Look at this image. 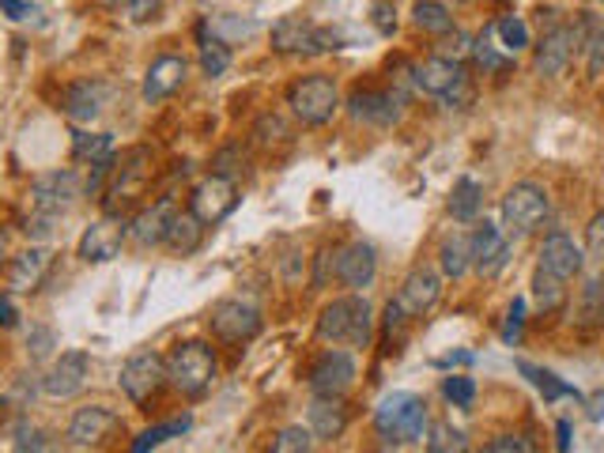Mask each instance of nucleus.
<instances>
[{
    "label": "nucleus",
    "instance_id": "nucleus-1",
    "mask_svg": "<svg viewBox=\"0 0 604 453\" xmlns=\"http://www.w3.org/2000/svg\"><path fill=\"white\" fill-rule=\"evenodd\" d=\"M427 404L424 397L408 390H393L378 401L374 408V431L378 439H386L389 446H408V442H424L427 439Z\"/></svg>",
    "mask_w": 604,
    "mask_h": 453
},
{
    "label": "nucleus",
    "instance_id": "nucleus-2",
    "mask_svg": "<svg viewBox=\"0 0 604 453\" xmlns=\"http://www.w3.org/2000/svg\"><path fill=\"white\" fill-rule=\"evenodd\" d=\"M318 336L329 344H351V348H370L374 341V306L367 295L351 292L333 298L318 317Z\"/></svg>",
    "mask_w": 604,
    "mask_h": 453
},
{
    "label": "nucleus",
    "instance_id": "nucleus-3",
    "mask_svg": "<svg viewBox=\"0 0 604 453\" xmlns=\"http://www.w3.org/2000/svg\"><path fill=\"white\" fill-rule=\"evenodd\" d=\"M148 178H151V151L148 148H129L121 159H113L107 197H102V211L113 219H121V211H129L143 197Z\"/></svg>",
    "mask_w": 604,
    "mask_h": 453
},
{
    "label": "nucleus",
    "instance_id": "nucleus-4",
    "mask_svg": "<svg viewBox=\"0 0 604 453\" xmlns=\"http://www.w3.org/2000/svg\"><path fill=\"white\" fill-rule=\"evenodd\" d=\"M167 374H170V385H175L178 393H186V397L197 401L216 385L219 360L208 344L189 341V344H178V348L167 355Z\"/></svg>",
    "mask_w": 604,
    "mask_h": 453
},
{
    "label": "nucleus",
    "instance_id": "nucleus-5",
    "mask_svg": "<svg viewBox=\"0 0 604 453\" xmlns=\"http://www.w3.org/2000/svg\"><path fill=\"white\" fill-rule=\"evenodd\" d=\"M412 83L419 91L430 95V99L446 102L449 110H462V106L473 102V83H468L465 65L446 61V57H427L412 69Z\"/></svg>",
    "mask_w": 604,
    "mask_h": 453
},
{
    "label": "nucleus",
    "instance_id": "nucleus-6",
    "mask_svg": "<svg viewBox=\"0 0 604 453\" xmlns=\"http://www.w3.org/2000/svg\"><path fill=\"white\" fill-rule=\"evenodd\" d=\"M552 216V197L544 186H536V181H517V186L506 189L503 197V230L506 235H533V230H541L548 224Z\"/></svg>",
    "mask_w": 604,
    "mask_h": 453
},
{
    "label": "nucleus",
    "instance_id": "nucleus-7",
    "mask_svg": "<svg viewBox=\"0 0 604 453\" xmlns=\"http://www.w3.org/2000/svg\"><path fill=\"white\" fill-rule=\"evenodd\" d=\"M287 106H291V114L299 118L303 125H325L333 121V114H337L340 106V88L333 76H303V80H295L291 88H287Z\"/></svg>",
    "mask_w": 604,
    "mask_h": 453
},
{
    "label": "nucleus",
    "instance_id": "nucleus-8",
    "mask_svg": "<svg viewBox=\"0 0 604 453\" xmlns=\"http://www.w3.org/2000/svg\"><path fill=\"white\" fill-rule=\"evenodd\" d=\"M344 35L333 31V27H318L303 16H284L280 23L273 27V50L276 53H303V57H314V53H329V50H340Z\"/></svg>",
    "mask_w": 604,
    "mask_h": 453
},
{
    "label": "nucleus",
    "instance_id": "nucleus-9",
    "mask_svg": "<svg viewBox=\"0 0 604 453\" xmlns=\"http://www.w3.org/2000/svg\"><path fill=\"white\" fill-rule=\"evenodd\" d=\"M586 31H582V23H560L552 27V31H544V38L536 42V53H533V72L544 76V80H560L563 72H567L571 57L578 46H586Z\"/></svg>",
    "mask_w": 604,
    "mask_h": 453
},
{
    "label": "nucleus",
    "instance_id": "nucleus-10",
    "mask_svg": "<svg viewBox=\"0 0 604 453\" xmlns=\"http://www.w3.org/2000/svg\"><path fill=\"white\" fill-rule=\"evenodd\" d=\"M121 393L129 397L132 404H148L151 397H159L162 393V385L170 382V374H167V360H162L159 352H137V355H129L121 366Z\"/></svg>",
    "mask_w": 604,
    "mask_h": 453
},
{
    "label": "nucleus",
    "instance_id": "nucleus-11",
    "mask_svg": "<svg viewBox=\"0 0 604 453\" xmlns=\"http://www.w3.org/2000/svg\"><path fill=\"white\" fill-rule=\"evenodd\" d=\"M83 193V181L76 170H50V175L34 178L31 186V208L34 216H46V219H57L65 216Z\"/></svg>",
    "mask_w": 604,
    "mask_h": 453
},
{
    "label": "nucleus",
    "instance_id": "nucleus-12",
    "mask_svg": "<svg viewBox=\"0 0 604 453\" xmlns=\"http://www.w3.org/2000/svg\"><path fill=\"white\" fill-rule=\"evenodd\" d=\"M438 295H443V276H438L430 265H416L405 276V284L397 287V295H393V306H397L408 322H416V317L435 311Z\"/></svg>",
    "mask_w": 604,
    "mask_h": 453
},
{
    "label": "nucleus",
    "instance_id": "nucleus-13",
    "mask_svg": "<svg viewBox=\"0 0 604 453\" xmlns=\"http://www.w3.org/2000/svg\"><path fill=\"white\" fill-rule=\"evenodd\" d=\"M235 205H238V186L224 175H208L189 193V211H194L205 227H216L219 219H227L235 211Z\"/></svg>",
    "mask_w": 604,
    "mask_h": 453
},
{
    "label": "nucleus",
    "instance_id": "nucleus-14",
    "mask_svg": "<svg viewBox=\"0 0 604 453\" xmlns=\"http://www.w3.org/2000/svg\"><path fill=\"white\" fill-rule=\"evenodd\" d=\"M208 325L219 341H231V344H242V341H254L261 333V311L254 303H242V298H224V303L212 306L208 314Z\"/></svg>",
    "mask_w": 604,
    "mask_h": 453
},
{
    "label": "nucleus",
    "instance_id": "nucleus-15",
    "mask_svg": "<svg viewBox=\"0 0 604 453\" xmlns=\"http://www.w3.org/2000/svg\"><path fill=\"white\" fill-rule=\"evenodd\" d=\"M310 393L314 397H344L356 382V360L340 348H329L310 366Z\"/></svg>",
    "mask_w": 604,
    "mask_h": 453
},
{
    "label": "nucleus",
    "instance_id": "nucleus-16",
    "mask_svg": "<svg viewBox=\"0 0 604 453\" xmlns=\"http://www.w3.org/2000/svg\"><path fill=\"white\" fill-rule=\"evenodd\" d=\"M536 268H544V273H552L555 279L567 284V279H578L582 268H586V249L574 243L571 235H563V230H552V235L541 243Z\"/></svg>",
    "mask_w": 604,
    "mask_h": 453
},
{
    "label": "nucleus",
    "instance_id": "nucleus-17",
    "mask_svg": "<svg viewBox=\"0 0 604 453\" xmlns=\"http://www.w3.org/2000/svg\"><path fill=\"white\" fill-rule=\"evenodd\" d=\"M88 374H91L88 352H61L53 360L50 371H46L42 393H46V397H53V401H69L83 390V385H88Z\"/></svg>",
    "mask_w": 604,
    "mask_h": 453
},
{
    "label": "nucleus",
    "instance_id": "nucleus-18",
    "mask_svg": "<svg viewBox=\"0 0 604 453\" xmlns=\"http://www.w3.org/2000/svg\"><path fill=\"white\" fill-rule=\"evenodd\" d=\"M468 249H473V268L481 276H498L506 268V262H511V254H514L506 230L487 224V219H484V224H476V230L468 235Z\"/></svg>",
    "mask_w": 604,
    "mask_h": 453
},
{
    "label": "nucleus",
    "instance_id": "nucleus-19",
    "mask_svg": "<svg viewBox=\"0 0 604 453\" xmlns=\"http://www.w3.org/2000/svg\"><path fill=\"white\" fill-rule=\"evenodd\" d=\"M125 238H129V227H125L121 219H113V216H102V219H95V224L80 235V246H76V254H80L88 265H107V262H113V257L121 254Z\"/></svg>",
    "mask_w": 604,
    "mask_h": 453
},
{
    "label": "nucleus",
    "instance_id": "nucleus-20",
    "mask_svg": "<svg viewBox=\"0 0 604 453\" xmlns=\"http://www.w3.org/2000/svg\"><path fill=\"white\" fill-rule=\"evenodd\" d=\"M333 257H337V262H333V276H337L348 292H367L374 276H378V254H374L370 243H348Z\"/></svg>",
    "mask_w": 604,
    "mask_h": 453
},
{
    "label": "nucleus",
    "instance_id": "nucleus-21",
    "mask_svg": "<svg viewBox=\"0 0 604 453\" xmlns=\"http://www.w3.org/2000/svg\"><path fill=\"white\" fill-rule=\"evenodd\" d=\"M400 99L397 91H374V88H359L348 95V114L363 125H378V129H389V125L400 121Z\"/></svg>",
    "mask_w": 604,
    "mask_h": 453
},
{
    "label": "nucleus",
    "instance_id": "nucleus-22",
    "mask_svg": "<svg viewBox=\"0 0 604 453\" xmlns=\"http://www.w3.org/2000/svg\"><path fill=\"white\" fill-rule=\"evenodd\" d=\"M118 427V412L107 404H88V408H76V416L69 420V442L72 446H102Z\"/></svg>",
    "mask_w": 604,
    "mask_h": 453
},
{
    "label": "nucleus",
    "instance_id": "nucleus-23",
    "mask_svg": "<svg viewBox=\"0 0 604 453\" xmlns=\"http://www.w3.org/2000/svg\"><path fill=\"white\" fill-rule=\"evenodd\" d=\"M186 72H189L186 57H178V53L156 57V61H151V69L143 72V99H148V102L170 99V95L186 83Z\"/></svg>",
    "mask_w": 604,
    "mask_h": 453
},
{
    "label": "nucleus",
    "instance_id": "nucleus-24",
    "mask_svg": "<svg viewBox=\"0 0 604 453\" xmlns=\"http://www.w3.org/2000/svg\"><path fill=\"white\" fill-rule=\"evenodd\" d=\"M107 99H110V88L102 80H76L69 91H65L61 99V110L69 114L72 121H95L102 118V110H107Z\"/></svg>",
    "mask_w": 604,
    "mask_h": 453
},
{
    "label": "nucleus",
    "instance_id": "nucleus-25",
    "mask_svg": "<svg viewBox=\"0 0 604 453\" xmlns=\"http://www.w3.org/2000/svg\"><path fill=\"white\" fill-rule=\"evenodd\" d=\"M306 427L314 439L337 442L348 431V404H344V397H314L306 408Z\"/></svg>",
    "mask_w": 604,
    "mask_h": 453
},
{
    "label": "nucleus",
    "instance_id": "nucleus-26",
    "mask_svg": "<svg viewBox=\"0 0 604 453\" xmlns=\"http://www.w3.org/2000/svg\"><path fill=\"white\" fill-rule=\"evenodd\" d=\"M175 200L170 197H162V200H156L151 208H143V211H137L132 216V224H129V238L137 246H159L162 238H167V227H170V219H175Z\"/></svg>",
    "mask_w": 604,
    "mask_h": 453
},
{
    "label": "nucleus",
    "instance_id": "nucleus-27",
    "mask_svg": "<svg viewBox=\"0 0 604 453\" xmlns=\"http://www.w3.org/2000/svg\"><path fill=\"white\" fill-rule=\"evenodd\" d=\"M46 268H50V249L42 246L23 249L12 262V268H8V287H12V292H34L46 279Z\"/></svg>",
    "mask_w": 604,
    "mask_h": 453
},
{
    "label": "nucleus",
    "instance_id": "nucleus-28",
    "mask_svg": "<svg viewBox=\"0 0 604 453\" xmlns=\"http://www.w3.org/2000/svg\"><path fill=\"white\" fill-rule=\"evenodd\" d=\"M578 329H601L604 325V265L597 276L586 279V287L578 292V314H574Z\"/></svg>",
    "mask_w": 604,
    "mask_h": 453
},
{
    "label": "nucleus",
    "instance_id": "nucleus-29",
    "mask_svg": "<svg viewBox=\"0 0 604 453\" xmlns=\"http://www.w3.org/2000/svg\"><path fill=\"white\" fill-rule=\"evenodd\" d=\"M175 254H194V249H200V243H205V224L194 216V211H175V219H170V227H167V238H162Z\"/></svg>",
    "mask_w": 604,
    "mask_h": 453
},
{
    "label": "nucleus",
    "instance_id": "nucleus-30",
    "mask_svg": "<svg viewBox=\"0 0 604 453\" xmlns=\"http://www.w3.org/2000/svg\"><path fill=\"white\" fill-rule=\"evenodd\" d=\"M484 208V186L476 178H457L454 193H449V216L462 219V224H473Z\"/></svg>",
    "mask_w": 604,
    "mask_h": 453
},
{
    "label": "nucleus",
    "instance_id": "nucleus-31",
    "mask_svg": "<svg viewBox=\"0 0 604 453\" xmlns=\"http://www.w3.org/2000/svg\"><path fill=\"white\" fill-rule=\"evenodd\" d=\"M72 159L76 163H91V167H99V163H110L113 159V137L110 132H72Z\"/></svg>",
    "mask_w": 604,
    "mask_h": 453
},
{
    "label": "nucleus",
    "instance_id": "nucleus-32",
    "mask_svg": "<svg viewBox=\"0 0 604 453\" xmlns=\"http://www.w3.org/2000/svg\"><path fill=\"white\" fill-rule=\"evenodd\" d=\"M514 366L525 374V378L533 382V390L541 393L544 401H560V397H574V401H578V397H582V393L574 390V385H567L563 378H555V374L544 371V366H533V363H525V360H517Z\"/></svg>",
    "mask_w": 604,
    "mask_h": 453
},
{
    "label": "nucleus",
    "instance_id": "nucleus-33",
    "mask_svg": "<svg viewBox=\"0 0 604 453\" xmlns=\"http://www.w3.org/2000/svg\"><path fill=\"white\" fill-rule=\"evenodd\" d=\"M412 23L419 27L424 35H449L454 31V12L443 4V0H416V8H412Z\"/></svg>",
    "mask_w": 604,
    "mask_h": 453
},
{
    "label": "nucleus",
    "instance_id": "nucleus-34",
    "mask_svg": "<svg viewBox=\"0 0 604 453\" xmlns=\"http://www.w3.org/2000/svg\"><path fill=\"white\" fill-rule=\"evenodd\" d=\"M200 35V72L208 76V80H219L227 69H231V46L219 42V38H208L205 23L197 27Z\"/></svg>",
    "mask_w": 604,
    "mask_h": 453
},
{
    "label": "nucleus",
    "instance_id": "nucleus-35",
    "mask_svg": "<svg viewBox=\"0 0 604 453\" xmlns=\"http://www.w3.org/2000/svg\"><path fill=\"white\" fill-rule=\"evenodd\" d=\"M205 27L212 31V38H219V42H246V38H254L257 31H261V23L257 19H242V16H208Z\"/></svg>",
    "mask_w": 604,
    "mask_h": 453
},
{
    "label": "nucleus",
    "instance_id": "nucleus-36",
    "mask_svg": "<svg viewBox=\"0 0 604 453\" xmlns=\"http://www.w3.org/2000/svg\"><path fill=\"white\" fill-rule=\"evenodd\" d=\"M438 265L449 279H462L468 268H473V249H468V235H454L446 238L443 249H438Z\"/></svg>",
    "mask_w": 604,
    "mask_h": 453
},
{
    "label": "nucleus",
    "instance_id": "nucleus-37",
    "mask_svg": "<svg viewBox=\"0 0 604 453\" xmlns=\"http://www.w3.org/2000/svg\"><path fill=\"white\" fill-rule=\"evenodd\" d=\"M189 427H194V420H189V416H181V420H167V423H156V427L140 431V435H137V442H132V450H129V453H151V450H159L167 439H175V435H186Z\"/></svg>",
    "mask_w": 604,
    "mask_h": 453
},
{
    "label": "nucleus",
    "instance_id": "nucleus-38",
    "mask_svg": "<svg viewBox=\"0 0 604 453\" xmlns=\"http://www.w3.org/2000/svg\"><path fill=\"white\" fill-rule=\"evenodd\" d=\"M427 453H468V435L446 420L430 423L427 427Z\"/></svg>",
    "mask_w": 604,
    "mask_h": 453
},
{
    "label": "nucleus",
    "instance_id": "nucleus-39",
    "mask_svg": "<svg viewBox=\"0 0 604 453\" xmlns=\"http://www.w3.org/2000/svg\"><path fill=\"white\" fill-rule=\"evenodd\" d=\"M492 35H498V50L511 53V57H514V53H522L525 46H529V27H525V19H517V16L495 19Z\"/></svg>",
    "mask_w": 604,
    "mask_h": 453
},
{
    "label": "nucleus",
    "instance_id": "nucleus-40",
    "mask_svg": "<svg viewBox=\"0 0 604 453\" xmlns=\"http://www.w3.org/2000/svg\"><path fill=\"white\" fill-rule=\"evenodd\" d=\"M533 298H536L541 311H560V306L567 303V287H563V279H555L552 273L536 268L533 273Z\"/></svg>",
    "mask_w": 604,
    "mask_h": 453
},
{
    "label": "nucleus",
    "instance_id": "nucleus-41",
    "mask_svg": "<svg viewBox=\"0 0 604 453\" xmlns=\"http://www.w3.org/2000/svg\"><path fill=\"white\" fill-rule=\"evenodd\" d=\"M268 453H314L310 427H303V423H291V427H284L280 435L273 439V450H268Z\"/></svg>",
    "mask_w": 604,
    "mask_h": 453
},
{
    "label": "nucleus",
    "instance_id": "nucleus-42",
    "mask_svg": "<svg viewBox=\"0 0 604 453\" xmlns=\"http://www.w3.org/2000/svg\"><path fill=\"white\" fill-rule=\"evenodd\" d=\"M473 46H476V38L473 35H465V31H449V35H443L438 38V46H435V57H446V61H457L462 65L468 53H473Z\"/></svg>",
    "mask_w": 604,
    "mask_h": 453
},
{
    "label": "nucleus",
    "instance_id": "nucleus-43",
    "mask_svg": "<svg viewBox=\"0 0 604 453\" xmlns=\"http://www.w3.org/2000/svg\"><path fill=\"white\" fill-rule=\"evenodd\" d=\"M12 453H50V442H46L42 427L34 423H19L16 427V439H12Z\"/></svg>",
    "mask_w": 604,
    "mask_h": 453
},
{
    "label": "nucleus",
    "instance_id": "nucleus-44",
    "mask_svg": "<svg viewBox=\"0 0 604 453\" xmlns=\"http://www.w3.org/2000/svg\"><path fill=\"white\" fill-rule=\"evenodd\" d=\"M443 393H446V401L457 404V408H468V404L476 401V382L465 378V374H449V378H443Z\"/></svg>",
    "mask_w": 604,
    "mask_h": 453
},
{
    "label": "nucleus",
    "instance_id": "nucleus-45",
    "mask_svg": "<svg viewBox=\"0 0 604 453\" xmlns=\"http://www.w3.org/2000/svg\"><path fill=\"white\" fill-rule=\"evenodd\" d=\"M473 57H476V61H481V69H484V72H503L506 65H511V53H495V46H492V35L476 38V46H473Z\"/></svg>",
    "mask_w": 604,
    "mask_h": 453
},
{
    "label": "nucleus",
    "instance_id": "nucleus-46",
    "mask_svg": "<svg viewBox=\"0 0 604 453\" xmlns=\"http://www.w3.org/2000/svg\"><path fill=\"white\" fill-rule=\"evenodd\" d=\"M582 50H586V69H590V76H593V80H601V76H604V23L593 27Z\"/></svg>",
    "mask_w": 604,
    "mask_h": 453
},
{
    "label": "nucleus",
    "instance_id": "nucleus-47",
    "mask_svg": "<svg viewBox=\"0 0 604 453\" xmlns=\"http://www.w3.org/2000/svg\"><path fill=\"white\" fill-rule=\"evenodd\" d=\"M586 257L604 265V208L586 224Z\"/></svg>",
    "mask_w": 604,
    "mask_h": 453
},
{
    "label": "nucleus",
    "instance_id": "nucleus-48",
    "mask_svg": "<svg viewBox=\"0 0 604 453\" xmlns=\"http://www.w3.org/2000/svg\"><path fill=\"white\" fill-rule=\"evenodd\" d=\"M481 453H536V442L529 435H498Z\"/></svg>",
    "mask_w": 604,
    "mask_h": 453
},
{
    "label": "nucleus",
    "instance_id": "nucleus-49",
    "mask_svg": "<svg viewBox=\"0 0 604 453\" xmlns=\"http://www.w3.org/2000/svg\"><path fill=\"white\" fill-rule=\"evenodd\" d=\"M370 23L378 35H393L397 31V8H393V0H374L370 4Z\"/></svg>",
    "mask_w": 604,
    "mask_h": 453
},
{
    "label": "nucleus",
    "instance_id": "nucleus-50",
    "mask_svg": "<svg viewBox=\"0 0 604 453\" xmlns=\"http://www.w3.org/2000/svg\"><path fill=\"white\" fill-rule=\"evenodd\" d=\"M287 137V129H284V121L280 118H273V114H265L261 121H257V129H254V140L261 144V148H273L276 140H284Z\"/></svg>",
    "mask_w": 604,
    "mask_h": 453
},
{
    "label": "nucleus",
    "instance_id": "nucleus-51",
    "mask_svg": "<svg viewBox=\"0 0 604 453\" xmlns=\"http://www.w3.org/2000/svg\"><path fill=\"white\" fill-rule=\"evenodd\" d=\"M522 325H525V298H514L511 311H506L503 341H506V344H517V341H522Z\"/></svg>",
    "mask_w": 604,
    "mask_h": 453
},
{
    "label": "nucleus",
    "instance_id": "nucleus-52",
    "mask_svg": "<svg viewBox=\"0 0 604 453\" xmlns=\"http://www.w3.org/2000/svg\"><path fill=\"white\" fill-rule=\"evenodd\" d=\"M159 8H162V0H125V16H129L132 23H148Z\"/></svg>",
    "mask_w": 604,
    "mask_h": 453
},
{
    "label": "nucleus",
    "instance_id": "nucleus-53",
    "mask_svg": "<svg viewBox=\"0 0 604 453\" xmlns=\"http://www.w3.org/2000/svg\"><path fill=\"white\" fill-rule=\"evenodd\" d=\"M0 12L8 19H16V23H23V19L34 16V4L31 0H0Z\"/></svg>",
    "mask_w": 604,
    "mask_h": 453
},
{
    "label": "nucleus",
    "instance_id": "nucleus-54",
    "mask_svg": "<svg viewBox=\"0 0 604 453\" xmlns=\"http://www.w3.org/2000/svg\"><path fill=\"white\" fill-rule=\"evenodd\" d=\"M16 322H19L16 303H12V298H8L4 292H0V329H12Z\"/></svg>",
    "mask_w": 604,
    "mask_h": 453
},
{
    "label": "nucleus",
    "instance_id": "nucleus-55",
    "mask_svg": "<svg viewBox=\"0 0 604 453\" xmlns=\"http://www.w3.org/2000/svg\"><path fill=\"white\" fill-rule=\"evenodd\" d=\"M31 348H34V360H42V355H50V348H53V333H50V329H34Z\"/></svg>",
    "mask_w": 604,
    "mask_h": 453
},
{
    "label": "nucleus",
    "instance_id": "nucleus-56",
    "mask_svg": "<svg viewBox=\"0 0 604 453\" xmlns=\"http://www.w3.org/2000/svg\"><path fill=\"white\" fill-rule=\"evenodd\" d=\"M329 265H333V249H321V254H318V273H314V287L325 284V276H329Z\"/></svg>",
    "mask_w": 604,
    "mask_h": 453
},
{
    "label": "nucleus",
    "instance_id": "nucleus-57",
    "mask_svg": "<svg viewBox=\"0 0 604 453\" xmlns=\"http://www.w3.org/2000/svg\"><path fill=\"white\" fill-rule=\"evenodd\" d=\"M555 435H560V442H555V446H560V453H571V423H567V420L555 423Z\"/></svg>",
    "mask_w": 604,
    "mask_h": 453
},
{
    "label": "nucleus",
    "instance_id": "nucleus-58",
    "mask_svg": "<svg viewBox=\"0 0 604 453\" xmlns=\"http://www.w3.org/2000/svg\"><path fill=\"white\" fill-rule=\"evenodd\" d=\"M4 257H8V235L0 230V262H4Z\"/></svg>",
    "mask_w": 604,
    "mask_h": 453
},
{
    "label": "nucleus",
    "instance_id": "nucleus-59",
    "mask_svg": "<svg viewBox=\"0 0 604 453\" xmlns=\"http://www.w3.org/2000/svg\"><path fill=\"white\" fill-rule=\"evenodd\" d=\"M102 4H107V8H118V4H121V0H102Z\"/></svg>",
    "mask_w": 604,
    "mask_h": 453
},
{
    "label": "nucleus",
    "instance_id": "nucleus-60",
    "mask_svg": "<svg viewBox=\"0 0 604 453\" xmlns=\"http://www.w3.org/2000/svg\"><path fill=\"white\" fill-rule=\"evenodd\" d=\"M457 4H465V0H457Z\"/></svg>",
    "mask_w": 604,
    "mask_h": 453
}]
</instances>
